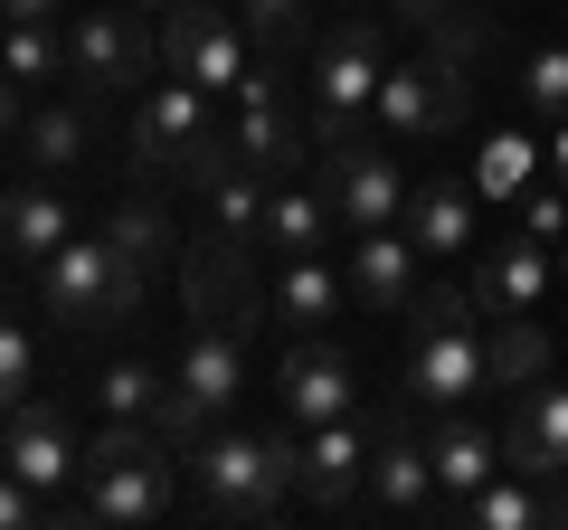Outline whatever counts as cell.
<instances>
[{"label": "cell", "instance_id": "1", "mask_svg": "<svg viewBox=\"0 0 568 530\" xmlns=\"http://www.w3.org/2000/svg\"><path fill=\"white\" fill-rule=\"evenodd\" d=\"M142 285H152V275H142V265L123 256L104 227H95V237H67L58 256L39 265V304H48V323L77 332V342H85V332H123V323L142 313Z\"/></svg>", "mask_w": 568, "mask_h": 530}, {"label": "cell", "instance_id": "2", "mask_svg": "<svg viewBox=\"0 0 568 530\" xmlns=\"http://www.w3.org/2000/svg\"><path fill=\"white\" fill-rule=\"evenodd\" d=\"M294 455H304V436H219L209 427L190 446V492H200L209 521H265V511L294 502Z\"/></svg>", "mask_w": 568, "mask_h": 530}, {"label": "cell", "instance_id": "3", "mask_svg": "<svg viewBox=\"0 0 568 530\" xmlns=\"http://www.w3.org/2000/svg\"><path fill=\"white\" fill-rule=\"evenodd\" d=\"M379 77H388V48H379V20H342L323 48H313V152L361 133V114L379 104Z\"/></svg>", "mask_w": 568, "mask_h": 530}, {"label": "cell", "instance_id": "4", "mask_svg": "<svg viewBox=\"0 0 568 530\" xmlns=\"http://www.w3.org/2000/svg\"><path fill=\"white\" fill-rule=\"evenodd\" d=\"M181 294L200 323H227V332H256L275 313V294L256 285V237H237V227H209L181 246Z\"/></svg>", "mask_w": 568, "mask_h": 530}, {"label": "cell", "instance_id": "5", "mask_svg": "<svg viewBox=\"0 0 568 530\" xmlns=\"http://www.w3.org/2000/svg\"><path fill=\"white\" fill-rule=\"evenodd\" d=\"M313 181H323L332 218H342L351 237H369V227H398V218H407L398 162H388L369 133H342V143H323V152H313Z\"/></svg>", "mask_w": 568, "mask_h": 530}, {"label": "cell", "instance_id": "6", "mask_svg": "<svg viewBox=\"0 0 568 530\" xmlns=\"http://www.w3.org/2000/svg\"><path fill=\"white\" fill-rule=\"evenodd\" d=\"M162 67V29H142V10H77L67 29V77L95 85V95H123Z\"/></svg>", "mask_w": 568, "mask_h": 530}, {"label": "cell", "instance_id": "7", "mask_svg": "<svg viewBox=\"0 0 568 530\" xmlns=\"http://www.w3.org/2000/svg\"><path fill=\"white\" fill-rule=\"evenodd\" d=\"M465 104H474L465 67H446L436 48H426V58H388L379 104H369V114H379L388 133H417V143H436V133H455V123H465Z\"/></svg>", "mask_w": 568, "mask_h": 530}, {"label": "cell", "instance_id": "8", "mask_svg": "<svg viewBox=\"0 0 568 530\" xmlns=\"http://www.w3.org/2000/svg\"><path fill=\"white\" fill-rule=\"evenodd\" d=\"M237 162H256L265 181L313 171V123L284 104V77H275V67H246V77H237Z\"/></svg>", "mask_w": 568, "mask_h": 530}, {"label": "cell", "instance_id": "9", "mask_svg": "<svg viewBox=\"0 0 568 530\" xmlns=\"http://www.w3.org/2000/svg\"><path fill=\"white\" fill-rule=\"evenodd\" d=\"M171 511V446L133 455V465H95L77 502H58V521H104V530H142Z\"/></svg>", "mask_w": 568, "mask_h": 530}, {"label": "cell", "instance_id": "10", "mask_svg": "<svg viewBox=\"0 0 568 530\" xmlns=\"http://www.w3.org/2000/svg\"><path fill=\"white\" fill-rule=\"evenodd\" d=\"M209 133H219V123H209V85H190V77L152 85L142 114H133V171L142 181H181L190 143H209Z\"/></svg>", "mask_w": 568, "mask_h": 530}, {"label": "cell", "instance_id": "11", "mask_svg": "<svg viewBox=\"0 0 568 530\" xmlns=\"http://www.w3.org/2000/svg\"><path fill=\"white\" fill-rule=\"evenodd\" d=\"M162 67L171 77H190V85H209V95H237V77H246V29H237V10H209V0H181L171 10V29H162Z\"/></svg>", "mask_w": 568, "mask_h": 530}, {"label": "cell", "instance_id": "12", "mask_svg": "<svg viewBox=\"0 0 568 530\" xmlns=\"http://www.w3.org/2000/svg\"><path fill=\"white\" fill-rule=\"evenodd\" d=\"M474 388H493L484 369V342H474V323H436V332H407V398L417 408H465Z\"/></svg>", "mask_w": 568, "mask_h": 530}, {"label": "cell", "instance_id": "13", "mask_svg": "<svg viewBox=\"0 0 568 530\" xmlns=\"http://www.w3.org/2000/svg\"><path fill=\"white\" fill-rule=\"evenodd\" d=\"M361 492H369L379 511H398V521H436V511H446V483H436V455H426L417 436H407V417L369 436V473H361Z\"/></svg>", "mask_w": 568, "mask_h": 530}, {"label": "cell", "instance_id": "14", "mask_svg": "<svg viewBox=\"0 0 568 530\" xmlns=\"http://www.w3.org/2000/svg\"><path fill=\"white\" fill-rule=\"evenodd\" d=\"M0 465L20 473V483H39V492H58L67 473H85V446H77V427H67L48 398H20V408L0 417Z\"/></svg>", "mask_w": 568, "mask_h": 530}, {"label": "cell", "instance_id": "15", "mask_svg": "<svg viewBox=\"0 0 568 530\" xmlns=\"http://www.w3.org/2000/svg\"><path fill=\"white\" fill-rule=\"evenodd\" d=\"M275 398H284L294 427H332V417H351V398H361V369H351L332 342L304 332V342L284 350V369H275Z\"/></svg>", "mask_w": 568, "mask_h": 530}, {"label": "cell", "instance_id": "16", "mask_svg": "<svg viewBox=\"0 0 568 530\" xmlns=\"http://www.w3.org/2000/svg\"><path fill=\"white\" fill-rule=\"evenodd\" d=\"M369 473V427L361 417H332V427H304V455H294V492L313 511H351Z\"/></svg>", "mask_w": 568, "mask_h": 530}, {"label": "cell", "instance_id": "17", "mask_svg": "<svg viewBox=\"0 0 568 530\" xmlns=\"http://www.w3.org/2000/svg\"><path fill=\"white\" fill-rule=\"evenodd\" d=\"M95 85H77V95H58V104H39V114L20 123V162L39 171V181H67V171L95 152Z\"/></svg>", "mask_w": 568, "mask_h": 530}, {"label": "cell", "instance_id": "18", "mask_svg": "<svg viewBox=\"0 0 568 530\" xmlns=\"http://www.w3.org/2000/svg\"><path fill=\"white\" fill-rule=\"evenodd\" d=\"M503 473L521 483H559L568 473V388H530L521 417L503 427Z\"/></svg>", "mask_w": 568, "mask_h": 530}, {"label": "cell", "instance_id": "19", "mask_svg": "<svg viewBox=\"0 0 568 530\" xmlns=\"http://www.w3.org/2000/svg\"><path fill=\"white\" fill-rule=\"evenodd\" d=\"M417 256H426V246L407 237V218L351 237V294H361L369 313H407V304H417Z\"/></svg>", "mask_w": 568, "mask_h": 530}, {"label": "cell", "instance_id": "20", "mask_svg": "<svg viewBox=\"0 0 568 530\" xmlns=\"http://www.w3.org/2000/svg\"><path fill=\"white\" fill-rule=\"evenodd\" d=\"M67 237H77V208H67L48 181H20V190H0V256H20V265H48Z\"/></svg>", "mask_w": 568, "mask_h": 530}, {"label": "cell", "instance_id": "21", "mask_svg": "<svg viewBox=\"0 0 568 530\" xmlns=\"http://www.w3.org/2000/svg\"><path fill=\"white\" fill-rule=\"evenodd\" d=\"M171 379H181L209 417H227V408H237V388H246V342H237L227 323H200V332L181 342V369H171Z\"/></svg>", "mask_w": 568, "mask_h": 530}, {"label": "cell", "instance_id": "22", "mask_svg": "<svg viewBox=\"0 0 568 530\" xmlns=\"http://www.w3.org/2000/svg\"><path fill=\"white\" fill-rule=\"evenodd\" d=\"M549 294V246L540 237H503L484 265H474V304L484 313H530Z\"/></svg>", "mask_w": 568, "mask_h": 530}, {"label": "cell", "instance_id": "23", "mask_svg": "<svg viewBox=\"0 0 568 530\" xmlns=\"http://www.w3.org/2000/svg\"><path fill=\"white\" fill-rule=\"evenodd\" d=\"M426 455H436V483H446V502H465V492H484L493 473H503V436H484L465 408H446V427L426 436Z\"/></svg>", "mask_w": 568, "mask_h": 530}, {"label": "cell", "instance_id": "24", "mask_svg": "<svg viewBox=\"0 0 568 530\" xmlns=\"http://www.w3.org/2000/svg\"><path fill=\"white\" fill-rule=\"evenodd\" d=\"M407 237H417L426 256H465V246H474V190L446 181V171L417 181V190H407Z\"/></svg>", "mask_w": 568, "mask_h": 530}, {"label": "cell", "instance_id": "25", "mask_svg": "<svg viewBox=\"0 0 568 530\" xmlns=\"http://www.w3.org/2000/svg\"><path fill=\"white\" fill-rule=\"evenodd\" d=\"M323 227H342L332 218V200H323V181H275V200H265V227L256 237L275 246V256H323Z\"/></svg>", "mask_w": 568, "mask_h": 530}, {"label": "cell", "instance_id": "26", "mask_svg": "<svg viewBox=\"0 0 568 530\" xmlns=\"http://www.w3.org/2000/svg\"><path fill=\"white\" fill-rule=\"evenodd\" d=\"M549 360H559V342H549L530 313H493V332H484V369H493V388H530V379H549Z\"/></svg>", "mask_w": 568, "mask_h": 530}, {"label": "cell", "instance_id": "27", "mask_svg": "<svg viewBox=\"0 0 568 530\" xmlns=\"http://www.w3.org/2000/svg\"><path fill=\"white\" fill-rule=\"evenodd\" d=\"M342 313V275L323 256H284V285H275V323L284 332H323Z\"/></svg>", "mask_w": 568, "mask_h": 530}, {"label": "cell", "instance_id": "28", "mask_svg": "<svg viewBox=\"0 0 568 530\" xmlns=\"http://www.w3.org/2000/svg\"><path fill=\"white\" fill-rule=\"evenodd\" d=\"M104 237H114L123 256L142 265V275H162V265L181 256V227H171V208H152V200H133V208H114V218H104Z\"/></svg>", "mask_w": 568, "mask_h": 530}, {"label": "cell", "instance_id": "29", "mask_svg": "<svg viewBox=\"0 0 568 530\" xmlns=\"http://www.w3.org/2000/svg\"><path fill=\"white\" fill-rule=\"evenodd\" d=\"M0 67H10L20 85H58V77H67L58 20H10V29H0Z\"/></svg>", "mask_w": 568, "mask_h": 530}, {"label": "cell", "instance_id": "30", "mask_svg": "<svg viewBox=\"0 0 568 530\" xmlns=\"http://www.w3.org/2000/svg\"><path fill=\"white\" fill-rule=\"evenodd\" d=\"M530 171H540V143H530V133H493V143L474 152V200H521Z\"/></svg>", "mask_w": 568, "mask_h": 530}, {"label": "cell", "instance_id": "31", "mask_svg": "<svg viewBox=\"0 0 568 530\" xmlns=\"http://www.w3.org/2000/svg\"><path fill=\"white\" fill-rule=\"evenodd\" d=\"M426 39H436V58H446V67H465V77H474V67L503 48V29H493V10H465V0H446V20L426 29Z\"/></svg>", "mask_w": 568, "mask_h": 530}, {"label": "cell", "instance_id": "32", "mask_svg": "<svg viewBox=\"0 0 568 530\" xmlns=\"http://www.w3.org/2000/svg\"><path fill=\"white\" fill-rule=\"evenodd\" d=\"M265 200H275V181H265L256 162H237L219 190H209V218H219V227H237V237H256V227H265Z\"/></svg>", "mask_w": 568, "mask_h": 530}, {"label": "cell", "instance_id": "33", "mask_svg": "<svg viewBox=\"0 0 568 530\" xmlns=\"http://www.w3.org/2000/svg\"><path fill=\"white\" fill-rule=\"evenodd\" d=\"M162 388H171V369H152V360H114V369L95 379V408H104V417H152V398H162Z\"/></svg>", "mask_w": 568, "mask_h": 530}, {"label": "cell", "instance_id": "34", "mask_svg": "<svg viewBox=\"0 0 568 530\" xmlns=\"http://www.w3.org/2000/svg\"><path fill=\"white\" fill-rule=\"evenodd\" d=\"M227 10H237V29L265 48V58L294 48V39H304V20H313V0H227Z\"/></svg>", "mask_w": 568, "mask_h": 530}, {"label": "cell", "instance_id": "35", "mask_svg": "<svg viewBox=\"0 0 568 530\" xmlns=\"http://www.w3.org/2000/svg\"><path fill=\"white\" fill-rule=\"evenodd\" d=\"M474 294L465 285H417V304H407V332H436V323H474Z\"/></svg>", "mask_w": 568, "mask_h": 530}, {"label": "cell", "instance_id": "36", "mask_svg": "<svg viewBox=\"0 0 568 530\" xmlns=\"http://www.w3.org/2000/svg\"><path fill=\"white\" fill-rule=\"evenodd\" d=\"M521 95L540 104V114H568V48H540V58L521 67Z\"/></svg>", "mask_w": 568, "mask_h": 530}, {"label": "cell", "instance_id": "37", "mask_svg": "<svg viewBox=\"0 0 568 530\" xmlns=\"http://www.w3.org/2000/svg\"><path fill=\"white\" fill-rule=\"evenodd\" d=\"M29 369H39V350H29V332H20V323H0V417L20 408V388H29Z\"/></svg>", "mask_w": 568, "mask_h": 530}, {"label": "cell", "instance_id": "38", "mask_svg": "<svg viewBox=\"0 0 568 530\" xmlns=\"http://www.w3.org/2000/svg\"><path fill=\"white\" fill-rule=\"evenodd\" d=\"M521 237H568V190L559 181H549V190H521Z\"/></svg>", "mask_w": 568, "mask_h": 530}, {"label": "cell", "instance_id": "39", "mask_svg": "<svg viewBox=\"0 0 568 530\" xmlns=\"http://www.w3.org/2000/svg\"><path fill=\"white\" fill-rule=\"evenodd\" d=\"M48 511H58V502H48L39 483H20V473L0 465V530H29V521H48Z\"/></svg>", "mask_w": 568, "mask_h": 530}, {"label": "cell", "instance_id": "40", "mask_svg": "<svg viewBox=\"0 0 568 530\" xmlns=\"http://www.w3.org/2000/svg\"><path fill=\"white\" fill-rule=\"evenodd\" d=\"M20 95H29V85L0 67V143H20V123H29V104H20Z\"/></svg>", "mask_w": 568, "mask_h": 530}, {"label": "cell", "instance_id": "41", "mask_svg": "<svg viewBox=\"0 0 568 530\" xmlns=\"http://www.w3.org/2000/svg\"><path fill=\"white\" fill-rule=\"evenodd\" d=\"M388 20H398V29H436V20H446V0H388Z\"/></svg>", "mask_w": 568, "mask_h": 530}, {"label": "cell", "instance_id": "42", "mask_svg": "<svg viewBox=\"0 0 568 530\" xmlns=\"http://www.w3.org/2000/svg\"><path fill=\"white\" fill-rule=\"evenodd\" d=\"M549 181L568 190V114H559V133H549Z\"/></svg>", "mask_w": 568, "mask_h": 530}, {"label": "cell", "instance_id": "43", "mask_svg": "<svg viewBox=\"0 0 568 530\" xmlns=\"http://www.w3.org/2000/svg\"><path fill=\"white\" fill-rule=\"evenodd\" d=\"M10 20H58V0H0Z\"/></svg>", "mask_w": 568, "mask_h": 530}, {"label": "cell", "instance_id": "44", "mask_svg": "<svg viewBox=\"0 0 568 530\" xmlns=\"http://www.w3.org/2000/svg\"><path fill=\"white\" fill-rule=\"evenodd\" d=\"M133 10H181V0H133Z\"/></svg>", "mask_w": 568, "mask_h": 530}, {"label": "cell", "instance_id": "45", "mask_svg": "<svg viewBox=\"0 0 568 530\" xmlns=\"http://www.w3.org/2000/svg\"><path fill=\"white\" fill-rule=\"evenodd\" d=\"M0 313H10V265H0Z\"/></svg>", "mask_w": 568, "mask_h": 530}, {"label": "cell", "instance_id": "46", "mask_svg": "<svg viewBox=\"0 0 568 530\" xmlns=\"http://www.w3.org/2000/svg\"><path fill=\"white\" fill-rule=\"evenodd\" d=\"M0 29H10V10H0Z\"/></svg>", "mask_w": 568, "mask_h": 530}]
</instances>
